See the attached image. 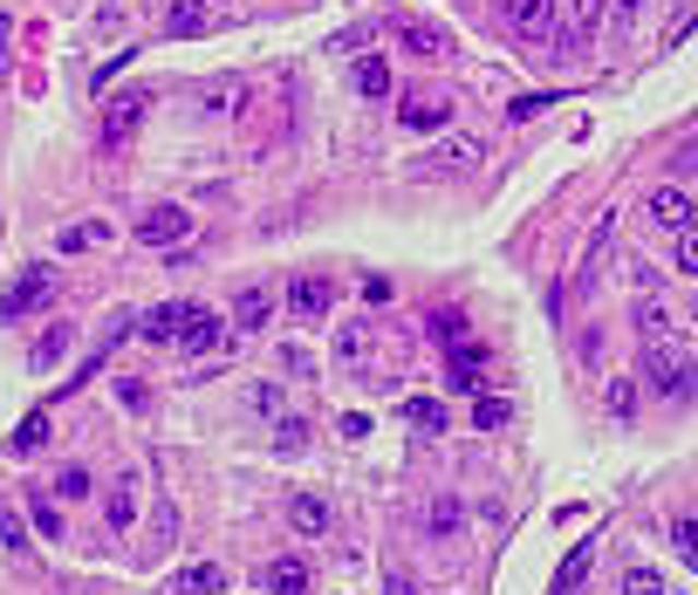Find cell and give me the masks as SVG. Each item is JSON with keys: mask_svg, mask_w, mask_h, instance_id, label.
Segmentation results:
<instances>
[{"mask_svg": "<svg viewBox=\"0 0 698 595\" xmlns=\"http://www.w3.org/2000/svg\"><path fill=\"white\" fill-rule=\"evenodd\" d=\"M507 418H513V397H494V391H486V397L473 404V425H480V431H500Z\"/></svg>", "mask_w": 698, "mask_h": 595, "instance_id": "cell-27", "label": "cell"}, {"mask_svg": "<svg viewBox=\"0 0 698 595\" xmlns=\"http://www.w3.org/2000/svg\"><path fill=\"white\" fill-rule=\"evenodd\" d=\"M671 171H698V144H678V151H671Z\"/></svg>", "mask_w": 698, "mask_h": 595, "instance_id": "cell-44", "label": "cell"}, {"mask_svg": "<svg viewBox=\"0 0 698 595\" xmlns=\"http://www.w3.org/2000/svg\"><path fill=\"white\" fill-rule=\"evenodd\" d=\"M404 131H446L452 123V96H438V90H418V96H404Z\"/></svg>", "mask_w": 698, "mask_h": 595, "instance_id": "cell-10", "label": "cell"}, {"mask_svg": "<svg viewBox=\"0 0 698 595\" xmlns=\"http://www.w3.org/2000/svg\"><path fill=\"white\" fill-rule=\"evenodd\" d=\"M350 83H356V96H383V90H391V62H383V56H356Z\"/></svg>", "mask_w": 698, "mask_h": 595, "instance_id": "cell-19", "label": "cell"}, {"mask_svg": "<svg viewBox=\"0 0 698 595\" xmlns=\"http://www.w3.org/2000/svg\"><path fill=\"white\" fill-rule=\"evenodd\" d=\"M671 261H678V274H691V281H698V226H685V233H678V253H671Z\"/></svg>", "mask_w": 698, "mask_h": 595, "instance_id": "cell-35", "label": "cell"}, {"mask_svg": "<svg viewBox=\"0 0 698 595\" xmlns=\"http://www.w3.org/2000/svg\"><path fill=\"white\" fill-rule=\"evenodd\" d=\"M624 595H664V582L651 575V568H630V575H624Z\"/></svg>", "mask_w": 698, "mask_h": 595, "instance_id": "cell-40", "label": "cell"}, {"mask_svg": "<svg viewBox=\"0 0 698 595\" xmlns=\"http://www.w3.org/2000/svg\"><path fill=\"white\" fill-rule=\"evenodd\" d=\"M138 521V473H117L110 479V527H131Z\"/></svg>", "mask_w": 698, "mask_h": 595, "instance_id": "cell-22", "label": "cell"}, {"mask_svg": "<svg viewBox=\"0 0 698 595\" xmlns=\"http://www.w3.org/2000/svg\"><path fill=\"white\" fill-rule=\"evenodd\" d=\"M364 301L383 308V301H391V281H383V274H364Z\"/></svg>", "mask_w": 698, "mask_h": 595, "instance_id": "cell-42", "label": "cell"}, {"mask_svg": "<svg viewBox=\"0 0 698 595\" xmlns=\"http://www.w3.org/2000/svg\"><path fill=\"white\" fill-rule=\"evenodd\" d=\"M247 404L261 410V418H281V383H253V391H247Z\"/></svg>", "mask_w": 698, "mask_h": 595, "instance_id": "cell-37", "label": "cell"}, {"mask_svg": "<svg viewBox=\"0 0 698 595\" xmlns=\"http://www.w3.org/2000/svg\"><path fill=\"white\" fill-rule=\"evenodd\" d=\"M329 308H335V281L329 274H295L288 281V316L295 322H322Z\"/></svg>", "mask_w": 698, "mask_h": 595, "instance_id": "cell-5", "label": "cell"}, {"mask_svg": "<svg viewBox=\"0 0 698 595\" xmlns=\"http://www.w3.org/2000/svg\"><path fill=\"white\" fill-rule=\"evenodd\" d=\"M48 295H56V274H48L42 261H35V267H21V274L8 281V288H0V322H21V316H35V308H42Z\"/></svg>", "mask_w": 698, "mask_h": 595, "instance_id": "cell-2", "label": "cell"}, {"mask_svg": "<svg viewBox=\"0 0 698 595\" xmlns=\"http://www.w3.org/2000/svg\"><path fill=\"white\" fill-rule=\"evenodd\" d=\"M42 445H48V410H28V418L14 425V438H8V452H14V459H35Z\"/></svg>", "mask_w": 698, "mask_h": 595, "instance_id": "cell-20", "label": "cell"}, {"mask_svg": "<svg viewBox=\"0 0 698 595\" xmlns=\"http://www.w3.org/2000/svg\"><path fill=\"white\" fill-rule=\"evenodd\" d=\"M144 117H151V90H117V103L103 110V144H110V151L131 144Z\"/></svg>", "mask_w": 698, "mask_h": 595, "instance_id": "cell-3", "label": "cell"}, {"mask_svg": "<svg viewBox=\"0 0 698 595\" xmlns=\"http://www.w3.org/2000/svg\"><path fill=\"white\" fill-rule=\"evenodd\" d=\"M261 582H268V595H308V561H295V555H281V561H268L261 568Z\"/></svg>", "mask_w": 698, "mask_h": 595, "instance_id": "cell-14", "label": "cell"}, {"mask_svg": "<svg viewBox=\"0 0 698 595\" xmlns=\"http://www.w3.org/2000/svg\"><path fill=\"white\" fill-rule=\"evenodd\" d=\"M637 14L643 0H610V35H637Z\"/></svg>", "mask_w": 698, "mask_h": 595, "instance_id": "cell-34", "label": "cell"}, {"mask_svg": "<svg viewBox=\"0 0 698 595\" xmlns=\"http://www.w3.org/2000/svg\"><path fill=\"white\" fill-rule=\"evenodd\" d=\"M637 335H643V343H671V308L664 301H643L637 308Z\"/></svg>", "mask_w": 698, "mask_h": 595, "instance_id": "cell-26", "label": "cell"}, {"mask_svg": "<svg viewBox=\"0 0 698 595\" xmlns=\"http://www.w3.org/2000/svg\"><path fill=\"white\" fill-rule=\"evenodd\" d=\"M459 521H465V507L446 493V500H431V534H459Z\"/></svg>", "mask_w": 698, "mask_h": 595, "instance_id": "cell-33", "label": "cell"}, {"mask_svg": "<svg viewBox=\"0 0 698 595\" xmlns=\"http://www.w3.org/2000/svg\"><path fill=\"white\" fill-rule=\"evenodd\" d=\"M274 445H281V452H301V445H308V425H301V418H281Z\"/></svg>", "mask_w": 698, "mask_h": 595, "instance_id": "cell-38", "label": "cell"}, {"mask_svg": "<svg viewBox=\"0 0 698 595\" xmlns=\"http://www.w3.org/2000/svg\"><path fill=\"white\" fill-rule=\"evenodd\" d=\"M643 383H651L658 397H671V404H691L698 397V364L685 349H671V343H651L643 349Z\"/></svg>", "mask_w": 698, "mask_h": 595, "instance_id": "cell-1", "label": "cell"}, {"mask_svg": "<svg viewBox=\"0 0 698 595\" xmlns=\"http://www.w3.org/2000/svg\"><path fill=\"white\" fill-rule=\"evenodd\" d=\"M171 595H226V568L220 561H192L171 575Z\"/></svg>", "mask_w": 698, "mask_h": 595, "instance_id": "cell-12", "label": "cell"}, {"mask_svg": "<svg viewBox=\"0 0 698 595\" xmlns=\"http://www.w3.org/2000/svg\"><path fill=\"white\" fill-rule=\"evenodd\" d=\"M671 540H678V555H685V561L698 568V513H685V521L671 527Z\"/></svg>", "mask_w": 698, "mask_h": 595, "instance_id": "cell-36", "label": "cell"}, {"mask_svg": "<svg viewBox=\"0 0 698 595\" xmlns=\"http://www.w3.org/2000/svg\"><path fill=\"white\" fill-rule=\"evenodd\" d=\"M35 527H42L48 540H56V534H62V507H56V500H48V493L35 500Z\"/></svg>", "mask_w": 698, "mask_h": 595, "instance_id": "cell-39", "label": "cell"}, {"mask_svg": "<svg viewBox=\"0 0 698 595\" xmlns=\"http://www.w3.org/2000/svg\"><path fill=\"white\" fill-rule=\"evenodd\" d=\"M486 364H494V349H486V343H452V349H446V377L459 383V391H480Z\"/></svg>", "mask_w": 698, "mask_h": 595, "instance_id": "cell-9", "label": "cell"}, {"mask_svg": "<svg viewBox=\"0 0 698 595\" xmlns=\"http://www.w3.org/2000/svg\"><path fill=\"white\" fill-rule=\"evenodd\" d=\"M431 335H438V343H465V316H459V308H438V316H431Z\"/></svg>", "mask_w": 698, "mask_h": 595, "instance_id": "cell-32", "label": "cell"}, {"mask_svg": "<svg viewBox=\"0 0 698 595\" xmlns=\"http://www.w3.org/2000/svg\"><path fill=\"white\" fill-rule=\"evenodd\" d=\"M383 595H418V582H411L404 568H391V575H383Z\"/></svg>", "mask_w": 698, "mask_h": 595, "instance_id": "cell-43", "label": "cell"}, {"mask_svg": "<svg viewBox=\"0 0 698 595\" xmlns=\"http://www.w3.org/2000/svg\"><path fill=\"white\" fill-rule=\"evenodd\" d=\"M404 418H411V431H418V438H431V431H446V425H452L438 397H411V404H404Z\"/></svg>", "mask_w": 698, "mask_h": 595, "instance_id": "cell-25", "label": "cell"}, {"mask_svg": "<svg viewBox=\"0 0 698 595\" xmlns=\"http://www.w3.org/2000/svg\"><path fill=\"white\" fill-rule=\"evenodd\" d=\"M226 343H233V322H220L213 308H199V301H192L186 329H178V349H186V356H213V349H226Z\"/></svg>", "mask_w": 698, "mask_h": 595, "instance_id": "cell-4", "label": "cell"}, {"mask_svg": "<svg viewBox=\"0 0 698 595\" xmlns=\"http://www.w3.org/2000/svg\"><path fill=\"white\" fill-rule=\"evenodd\" d=\"M404 48H411V56H446V35L425 28V21H411V28H404Z\"/></svg>", "mask_w": 698, "mask_h": 595, "instance_id": "cell-28", "label": "cell"}, {"mask_svg": "<svg viewBox=\"0 0 698 595\" xmlns=\"http://www.w3.org/2000/svg\"><path fill=\"white\" fill-rule=\"evenodd\" d=\"M603 397H610V418H630V410H637V383L630 377H610Z\"/></svg>", "mask_w": 698, "mask_h": 595, "instance_id": "cell-29", "label": "cell"}, {"mask_svg": "<svg viewBox=\"0 0 698 595\" xmlns=\"http://www.w3.org/2000/svg\"><path fill=\"white\" fill-rule=\"evenodd\" d=\"M62 349H69V322L42 329V343H35V364H42V370H48V364H62Z\"/></svg>", "mask_w": 698, "mask_h": 595, "instance_id": "cell-30", "label": "cell"}, {"mask_svg": "<svg viewBox=\"0 0 698 595\" xmlns=\"http://www.w3.org/2000/svg\"><path fill=\"white\" fill-rule=\"evenodd\" d=\"M589 561H596V548H589V540H582V548H568V561L555 568V588H548V595H576L582 575H589Z\"/></svg>", "mask_w": 698, "mask_h": 595, "instance_id": "cell-24", "label": "cell"}, {"mask_svg": "<svg viewBox=\"0 0 698 595\" xmlns=\"http://www.w3.org/2000/svg\"><path fill=\"white\" fill-rule=\"evenodd\" d=\"M0 548H8V555H28V527L14 521V507H8V500H0Z\"/></svg>", "mask_w": 698, "mask_h": 595, "instance_id": "cell-31", "label": "cell"}, {"mask_svg": "<svg viewBox=\"0 0 698 595\" xmlns=\"http://www.w3.org/2000/svg\"><path fill=\"white\" fill-rule=\"evenodd\" d=\"M643 219H651L658 233H685V226H698V205L678 186H658L651 199H643Z\"/></svg>", "mask_w": 698, "mask_h": 595, "instance_id": "cell-7", "label": "cell"}, {"mask_svg": "<svg viewBox=\"0 0 698 595\" xmlns=\"http://www.w3.org/2000/svg\"><path fill=\"white\" fill-rule=\"evenodd\" d=\"M288 527L308 534V540H322V534H329V507H322L316 493H295V500H288Z\"/></svg>", "mask_w": 698, "mask_h": 595, "instance_id": "cell-17", "label": "cell"}, {"mask_svg": "<svg viewBox=\"0 0 698 595\" xmlns=\"http://www.w3.org/2000/svg\"><path fill=\"white\" fill-rule=\"evenodd\" d=\"M138 240L144 247H186L192 240V213L186 205H151V213L138 219Z\"/></svg>", "mask_w": 698, "mask_h": 595, "instance_id": "cell-6", "label": "cell"}, {"mask_svg": "<svg viewBox=\"0 0 698 595\" xmlns=\"http://www.w3.org/2000/svg\"><path fill=\"white\" fill-rule=\"evenodd\" d=\"M603 14H610V0H568V35L576 41L603 35Z\"/></svg>", "mask_w": 698, "mask_h": 595, "instance_id": "cell-23", "label": "cell"}, {"mask_svg": "<svg viewBox=\"0 0 698 595\" xmlns=\"http://www.w3.org/2000/svg\"><path fill=\"white\" fill-rule=\"evenodd\" d=\"M90 493V473H83V465H69V473H62V500H83Z\"/></svg>", "mask_w": 698, "mask_h": 595, "instance_id": "cell-41", "label": "cell"}, {"mask_svg": "<svg viewBox=\"0 0 698 595\" xmlns=\"http://www.w3.org/2000/svg\"><path fill=\"white\" fill-rule=\"evenodd\" d=\"M500 14H507V28L521 35V41L555 35V0H500Z\"/></svg>", "mask_w": 698, "mask_h": 595, "instance_id": "cell-8", "label": "cell"}, {"mask_svg": "<svg viewBox=\"0 0 698 595\" xmlns=\"http://www.w3.org/2000/svg\"><path fill=\"white\" fill-rule=\"evenodd\" d=\"M186 316H192V301H165V308H151V316H144L138 329H144V343H158V349H165V343H178Z\"/></svg>", "mask_w": 698, "mask_h": 595, "instance_id": "cell-13", "label": "cell"}, {"mask_svg": "<svg viewBox=\"0 0 698 595\" xmlns=\"http://www.w3.org/2000/svg\"><path fill=\"white\" fill-rule=\"evenodd\" d=\"M480 158H486V151H480V138H465V131H459V138H446V144H438L418 171H425V178H431V171H473Z\"/></svg>", "mask_w": 698, "mask_h": 595, "instance_id": "cell-11", "label": "cell"}, {"mask_svg": "<svg viewBox=\"0 0 698 595\" xmlns=\"http://www.w3.org/2000/svg\"><path fill=\"white\" fill-rule=\"evenodd\" d=\"M90 247H110V219H75L56 233V253H90Z\"/></svg>", "mask_w": 698, "mask_h": 595, "instance_id": "cell-16", "label": "cell"}, {"mask_svg": "<svg viewBox=\"0 0 698 595\" xmlns=\"http://www.w3.org/2000/svg\"><path fill=\"white\" fill-rule=\"evenodd\" d=\"M268 316H274V295L268 288H240V301H233V335L268 329Z\"/></svg>", "mask_w": 698, "mask_h": 595, "instance_id": "cell-15", "label": "cell"}, {"mask_svg": "<svg viewBox=\"0 0 698 595\" xmlns=\"http://www.w3.org/2000/svg\"><path fill=\"white\" fill-rule=\"evenodd\" d=\"M335 356H343V364H364V356H370V322L364 316L335 322Z\"/></svg>", "mask_w": 698, "mask_h": 595, "instance_id": "cell-21", "label": "cell"}, {"mask_svg": "<svg viewBox=\"0 0 698 595\" xmlns=\"http://www.w3.org/2000/svg\"><path fill=\"white\" fill-rule=\"evenodd\" d=\"M205 0H165V35H205Z\"/></svg>", "mask_w": 698, "mask_h": 595, "instance_id": "cell-18", "label": "cell"}]
</instances>
